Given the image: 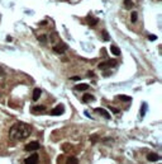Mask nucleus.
<instances>
[{"instance_id": "f257e3e1", "label": "nucleus", "mask_w": 162, "mask_h": 164, "mask_svg": "<svg viewBox=\"0 0 162 164\" xmlns=\"http://www.w3.org/2000/svg\"><path fill=\"white\" fill-rule=\"evenodd\" d=\"M30 132H32V128L29 127L28 125L18 122V123H15L14 126L10 128L9 136L12 139H14V140H24V139H27L30 135Z\"/></svg>"}, {"instance_id": "f03ea898", "label": "nucleus", "mask_w": 162, "mask_h": 164, "mask_svg": "<svg viewBox=\"0 0 162 164\" xmlns=\"http://www.w3.org/2000/svg\"><path fill=\"white\" fill-rule=\"evenodd\" d=\"M39 143L38 141H32V143H29L25 145V148H24V150L25 151H34V150H38L39 149Z\"/></svg>"}, {"instance_id": "7ed1b4c3", "label": "nucleus", "mask_w": 162, "mask_h": 164, "mask_svg": "<svg viewBox=\"0 0 162 164\" xmlns=\"http://www.w3.org/2000/svg\"><path fill=\"white\" fill-rule=\"evenodd\" d=\"M69 47H67V45L66 43H58V45H56V46H53V51L55 52H57V54H64L65 51L67 50Z\"/></svg>"}, {"instance_id": "20e7f679", "label": "nucleus", "mask_w": 162, "mask_h": 164, "mask_svg": "<svg viewBox=\"0 0 162 164\" xmlns=\"http://www.w3.org/2000/svg\"><path fill=\"white\" fill-rule=\"evenodd\" d=\"M65 112V107L62 104H58L57 107H55L52 111H51V116H60Z\"/></svg>"}, {"instance_id": "39448f33", "label": "nucleus", "mask_w": 162, "mask_h": 164, "mask_svg": "<svg viewBox=\"0 0 162 164\" xmlns=\"http://www.w3.org/2000/svg\"><path fill=\"white\" fill-rule=\"evenodd\" d=\"M38 160H39V157L37 154H32L24 160V164H38Z\"/></svg>"}, {"instance_id": "423d86ee", "label": "nucleus", "mask_w": 162, "mask_h": 164, "mask_svg": "<svg viewBox=\"0 0 162 164\" xmlns=\"http://www.w3.org/2000/svg\"><path fill=\"white\" fill-rule=\"evenodd\" d=\"M115 64H117V61H106V62H100L99 64V69L100 70H105V69H108V67H112V66H115Z\"/></svg>"}, {"instance_id": "0eeeda50", "label": "nucleus", "mask_w": 162, "mask_h": 164, "mask_svg": "<svg viewBox=\"0 0 162 164\" xmlns=\"http://www.w3.org/2000/svg\"><path fill=\"white\" fill-rule=\"evenodd\" d=\"M161 159V157L158 155V154H156V153H149L147 155V160L148 162H158Z\"/></svg>"}, {"instance_id": "6e6552de", "label": "nucleus", "mask_w": 162, "mask_h": 164, "mask_svg": "<svg viewBox=\"0 0 162 164\" xmlns=\"http://www.w3.org/2000/svg\"><path fill=\"white\" fill-rule=\"evenodd\" d=\"M41 95H42V90L39 88H35L34 90H33V100H38Z\"/></svg>"}, {"instance_id": "1a4fd4ad", "label": "nucleus", "mask_w": 162, "mask_h": 164, "mask_svg": "<svg viewBox=\"0 0 162 164\" xmlns=\"http://www.w3.org/2000/svg\"><path fill=\"white\" fill-rule=\"evenodd\" d=\"M95 112H98V113H100V114H103L106 120H109V118H110V114L108 113L104 108H96V109H95Z\"/></svg>"}, {"instance_id": "9d476101", "label": "nucleus", "mask_w": 162, "mask_h": 164, "mask_svg": "<svg viewBox=\"0 0 162 164\" xmlns=\"http://www.w3.org/2000/svg\"><path fill=\"white\" fill-rule=\"evenodd\" d=\"M110 51H112V54L115 55V56H119V55H120L119 47H117L115 45H112V46H110Z\"/></svg>"}, {"instance_id": "9b49d317", "label": "nucleus", "mask_w": 162, "mask_h": 164, "mask_svg": "<svg viewBox=\"0 0 162 164\" xmlns=\"http://www.w3.org/2000/svg\"><path fill=\"white\" fill-rule=\"evenodd\" d=\"M98 19H96V18H94V17H89V18H87V23H89V26H90V27H94V26H96V24H98Z\"/></svg>"}, {"instance_id": "f8f14e48", "label": "nucleus", "mask_w": 162, "mask_h": 164, "mask_svg": "<svg viewBox=\"0 0 162 164\" xmlns=\"http://www.w3.org/2000/svg\"><path fill=\"white\" fill-rule=\"evenodd\" d=\"M66 164H79V160L76 157H69L67 158V162Z\"/></svg>"}, {"instance_id": "ddd939ff", "label": "nucleus", "mask_w": 162, "mask_h": 164, "mask_svg": "<svg viewBox=\"0 0 162 164\" xmlns=\"http://www.w3.org/2000/svg\"><path fill=\"white\" fill-rule=\"evenodd\" d=\"M46 109V106H34L32 107V112H43Z\"/></svg>"}, {"instance_id": "4468645a", "label": "nucleus", "mask_w": 162, "mask_h": 164, "mask_svg": "<svg viewBox=\"0 0 162 164\" xmlns=\"http://www.w3.org/2000/svg\"><path fill=\"white\" fill-rule=\"evenodd\" d=\"M118 99L123 100V102H130V100H132V97H128V95H124V94H120V95H118Z\"/></svg>"}, {"instance_id": "2eb2a0df", "label": "nucleus", "mask_w": 162, "mask_h": 164, "mask_svg": "<svg viewBox=\"0 0 162 164\" xmlns=\"http://www.w3.org/2000/svg\"><path fill=\"white\" fill-rule=\"evenodd\" d=\"M91 100H94V97H92L91 94H85L84 97H82V102H85V103L91 102Z\"/></svg>"}, {"instance_id": "dca6fc26", "label": "nucleus", "mask_w": 162, "mask_h": 164, "mask_svg": "<svg viewBox=\"0 0 162 164\" xmlns=\"http://www.w3.org/2000/svg\"><path fill=\"white\" fill-rule=\"evenodd\" d=\"M76 90H87L89 89V85L87 84H79V85L75 86Z\"/></svg>"}, {"instance_id": "f3484780", "label": "nucleus", "mask_w": 162, "mask_h": 164, "mask_svg": "<svg viewBox=\"0 0 162 164\" xmlns=\"http://www.w3.org/2000/svg\"><path fill=\"white\" fill-rule=\"evenodd\" d=\"M146 111H147V103H143V104H142V107H141V117H144Z\"/></svg>"}, {"instance_id": "a211bd4d", "label": "nucleus", "mask_w": 162, "mask_h": 164, "mask_svg": "<svg viewBox=\"0 0 162 164\" xmlns=\"http://www.w3.org/2000/svg\"><path fill=\"white\" fill-rule=\"evenodd\" d=\"M137 19H138V13L137 12H132V14H130V21L133 22H137Z\"/></svg>"}, {"instance_id": "6ab92c4d", "label": "nucleus", "mask_w": 162, "mask_h": 164, "mask_svg": "<svg viewBox=\"0 0 162 164\" xmlns=\"http://www.w3.org/2000/svg\"><path fill=\"white\" fill-rule=\"evenodd\" d=\"M124 7L127 8V9H130V8L133 7V3H132V0H124Z\"/></svg>"}, {"instance_id": "aec40b11", "label": "nucleus", "mask_w": 162, "mask_h": 164, "mask_svg": "<svg viewBox=\"0 0 162 164\" xmlns=\"http://www.w3.org/2000/svg\"><path fill=\"white\" fill-rule=\"evenodd\" d=\"M38 40H39V41H41V42H47V37L44 36V35H41V36H38Z\"/></svg>"}, {"instance_id": "412c9836", "label": "nucleus", "mask_w": 162, "mask_h": 164, "mask_svg": "<svg viewBox=\"0 0 162 164\" xmlns=\"http://www.w3.org/2000/svg\"><path fill=\"white\" fill-rule=\"evenodd\" d=\"M98 139H99L98 135H92L91 137H90V140H91L92 143H96V141H98Z\"/></svg>"}, {"instance_id": "4be33fe9", "label": "nucleus", "mask_w": 162, "mask_h": 164, "mask_svg": "<svg viewBox=\"0 0 162 164\" xmlns=\"http://www.w3.org/2000/svg\"><path fill=\"white\" fill-rule=\"evenodd\" d=\"M103 37H104V40H105V41H109V36H108V32H106V31L103 32Z\"/></svg>"}, {"instance_id": "5701e85b", "label": "nucleus", "mask_w": 162, "mask_h": 164, "mask_svg": "<svg viewBox=\"0 0 162 164\" xmlns=\"http://www.w3.org/2000/svg\"><path fill=\"white\" fill-rule=\"evenodd\" d=\"M148 40H149V41H156V40H157V37L151 35V36H148Z\"/></svg>"}, {"instance_id": "b1692460", "label": "nucleus", "mask_w": 162, "mask_h": 164, "mask_svg": "<svg viewBox=\"0 0 162 164\" xmlns=\"http://www.w3.org/2000/svg\"><path fill=\"white\" fill-rule=\"evenodd\" d=\"M110 109H112V112H114V113H119V109H118V108H113V107H110Z\"/></svg>"}, {"instance_id": "393cba45", "label": "nucleus", "mask_w": 162, "mask_h": 164, "mask_svg": "<svg viewBox=\"0 0 162 164\" xmlns=\"http://www.w3.org/2000/svg\"><path fill=\"white\" fill-rule=\"evenodd\" d=\"M79 79H80L79 76H74V78H72V80H79Z\"/></svg>"}]
</instances>
